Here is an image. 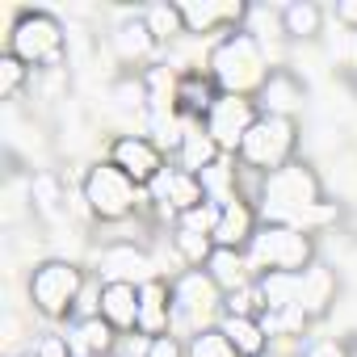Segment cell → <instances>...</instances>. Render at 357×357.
Wrapping results in <instances>:
<instances>
[{
	"mask_svg": "<svg viewBox=\"0 0 357 357\" xmlns=\"http://www.w3.org/2000/svg\"><path fill=\"white\" fill-rule=\"evenodd\" d=\"M143 357H190V353H185V344H181V336H176V332H164V336H151L147 340Z\"/></svg>",
	"mask_w": 357,
	"mask_h": 357,
	"instance_id": "obj_36",
	"label": "cell"
},
{
	"mask_svg": "<svg viewBox=\"0 0 357 357\" xmlns=\"http://www.w3.org/2000/svg\"><path fill=\"white\" fill-rule=\"evenodd\" d=\"M185 353H190V357H240V353H236V344L223 336V328H219V324H211V328L194 332V336H190V344H185Z\"/></svg>",
	"mask_w": 357,
	"mask_h": 357,
	"instance_id": "obj_32",
	"label": "cell"
},
{
	"mask_svg": "<svg viewBox=\"0 0 357 357\" xmlns=\"http://www.w3.org/2000/svg\"><path fill=\"white\" fill-rule=\"evenodd\" d=\"M68 344H72V357H109L114 344H118V332H114L109 319L89 315V319L68 324Z\"/></svg>",
	"mask_w": 357,
	"mask_h": 357,
	"instance_id": "obj_21",
	"label": "cell"
},
{
	"mask_svg": "<svg viewBox=\"0 0 357 357\" xmlns=\"http://www.w3.org/2000/svg\"><path fill=\"white\" fill-rule=\"evenodd\" d=\"M336 294H340V278H336V269H332V265L315 261L311 269H303V273H298V307L307 311V319H311V324H315V319H324V315L332 311Z\"/></svg>",
	"mask_w": 357,
	"mask_h": 357,
	"instance_id": "obj_16",
	"label": "cell"
},
{
	"mask_svg": "<svg viewBox=\"0 0 357 357\" xmlns=\"http://www.w3.org/2000/svg\"><path fill=\"white\" fill-rule=\"evenodd\" d=\"M261 211L269 215V223H290L294 215L303 211H319L328 202L324 194V181H319V172L307 164V160H290L286 168L261 176V194H257Z\"/></svg>",
	"mask_w": 357,
	"mask_h": 357,
	"instance_id": "obj_2",
	"label": "cell"
},
{
	"mask_svg": "<svg viewBox=\"0 0 357 357\" xmlns=\"http://www.w3.org/2000/svg\"><path fill=\"white\" fill-rule=\"evenodd\" d=\"M206 72L215 76V84L231 97H252L261 93L265 76H269V59H265V43L257 34H248L244 26L223 34L211 55H206Z\"/></svg>",
	"mask_w": 357,
	"mask_h": 357,
	"instance_id": "obj_1",
	"label": "cell"
},
{
	"mask_svg": "<svg viewBox=\"0 0 357 357\" xmlns=\"http://www.w3.org/2000/svg\"><path fill=\"white\" fill-rule=\"evenodd\" d=\"M38 357H72V344H68V332H43L34 340Z\"/></svg>",
	"mask_w": 357,
	"mask_h": 357,
	"instance_id": "obj_37",
	"label": "cell"
},
{
	"mask_svg": "<svg viewBox=\"0 0 357 357\" xmlns=\"http://www.w3.org/2000/svg\"><path fill=\"white\" fill-rule=\"evenodd\" d=\"M252 282H257V290H261L265 311L298 307V273H257Z\"/></svg>",
	"mask_w": 357,
	"mask_h": 357,
	"instance_id": "obj_28",
	"label": "cell"
},
{
	"mask_svg": "<svg viewBox=\"0 0 357 357\" xmlns=\"http://www.w3.org/2000/svg\"><path fill=\"white\" fill-rule=\"evenodd\" d=\"M257 357H273V353H269V349H265V353H257Z\"/></svg>",
	"mask_w": 357,
	"mask_h": 357,
	"instance_id": "obj_41",
	"label": "cell"
},
{
	"mask_svg": "<svg viewBox=\"0 0 357 357\" xmlns=\"http://www.w3.org/2000/svg\"><path fill=\"white\" fill-rule=\"evenodd\" d=\"M109 97L122 114H143L147 109V80L143 72H122L114 84H109Z\"/></svg>",
	"mask_w": 357,
	"mask_h": 357,
	"instance_id": "obj_31",
	"label": "cell"
},
{
	"mask_svg": "<svg viewBox=\"0 0 357 357\" xmlns=\"http://www.w3.org/2000/svg\"><path fill=\"white\" fill-rule=\"evenodd\" d=\"M109 164L122 168L139 190L155 185L160 172L168 168V164H164V147H160L151 135H118V139L109 143Z\"/></svg>",
	"mask_w": 357,
	"mask_h": 357,
	"instance_id": "obj_9",
	"label": "cell"
},
{
	"mask_svg": "<svg viewBox=\"0 0 357 357\" xmlns=\"http://www.w3.org/2000/svg\"><path fill=\"white\" fill-rule=\"evenodd\" d=\"M215 164H223V147L211 139V130H206L202 122H190L181 135H176V168L202 176V172H211Z\"/></svg>",
	"mask_w": 357,
	"mask_h": 357,
	"instance_id": "obj_18",
	"label": "cell"
},
{
	"mask_svg": "<svg viewBox=\"0 0 357 357\" xmlns=\"http://www.w3.org/2000/svg\"><path fill=\"white\" fill-rule=\"evenodd\" d=\"M307 101V80L294 68H269L261 93H257V109L273 114V118H294Z\"/></svg>",
	"mask_w": 357,
	"mask_h": 357,
	"instance_id": "obj_13",
	"label": "cell"
},
{
	"mask_svg": "<svg viewBox=\"0 0 357 357\" xmlns=\"http://www.w3.org/2000/svg\"><path fill=\"white\" fill-rule=\"evenodd\" d=\"M215 223H219V202H202V206L172 219V227H190V231H202V236H215Z\"/></svg>",
	"mask_w": 357,
	"mask_h": 357,
	"instance_id": "obj_35",
	"label": "cell"
},
{
	"mask_svg": "<svg viewBox=\"0 0 357 357\" xmlns=\"http://www.w3.org/2000/svg\"><path fill=\"white\" fill-rule=\"evenodd\" d=\"M22 63L30 68H63L68 59V34H63V22L47 9H22L9 26V47Z\"/></svg>",
	"mask_w": 357,
	"mask_h": 357,
	"instance_id": "obj_4",
	"label": "cell"
},
{
	"mask_svg": "<svg viewBox=\"0 0 357 357\" xmlns=\"http://www.w3.org/2000/svg\"><path fill=\"white\" fill-rule=\"evenodd\" d=\"M257 118H261V109H257L252 97H231V93H223V97L211 105V114L202 118V126L211 130V139H215L223 151H240V143H244V135L252 130Z\"/></svg>",
	"mask_w": 357,
	"mask_h": 357,
	"instance_id": "obj_10",
	"label": "cell"
},
{
	"mask_svg": "<svg viewBox=\"0 0 357 357\" xmlns=\"http://www.w3.org/2000/svg\"><path fill=\"white\" fill-rule=\"evenodd\" d=\"M151 194H155V202H160L164 211H172V219L185 215V211H194V206H202V202H211L202 176H194V172H185V168H164L160 181L151 185Z\"/></svg>",
	"mask_w": 357,
	"mask_h": 357,
	"instance_id": "obj_14",
	"label": "cell"
},
{
	"mask_svg": "<svg viewBox=\"0 0 357 357\" xmlns=\"http://www.w3.org/2000/svg\"><path fill=\"white\" fill-rule=\"evenodd\" d=\"M298 357H303V353H298Z\"/></svg>",
	"mask_w": 357,
	"mask_h": 357,
	"instance_id": "obj_43",
	"label": "cell"
},
{
	"mask_svg": "<svg viewBox=\"0 0 357 357\" xmlns=\"http://www.w3.org/2000/svg\"><path fill=\"white\" fill-rule=\"evenodd\" d=\"M261 328L269 340H298L311 328V319L303 307H282V311H261Z\"/></svg>",
	"mask_w": 357,
	"mask_h": 357,
	"instance_id": "obj_29",
	"label": "cell"
},
{
	"mask_svg": "<svg viewBox=\"0 0 357 357\" xmlns=\"http://www.w3.org/2000/svg\"><path fill=\"white\" fill-rule=\"evenodd\" d=\"M109 357H114V353H109Z\"/></svg>",
	"mask_w": 357,
	"mask_h": 357,
	"instance_id": "obj_42",
	"label": "cell"
},
{
	"mask_svg": "<svg viewBox=\"0 0 357 357\" xmlns=\"http://www.w3.org/2000/svg\"><path fill=\"white\" fill-rule=\"evenodd\" d=\"M168 236H172L176 257H181L190 269H202L211 261V252H215V236H202V231H190V227H172Z\"/></svg>",
	"mask_w": 357,
	"mask_h": 357,
	"instance_id": "obj_30",
	"label": "cell"
},
{
	"mask_svg": "<svg viewBox=\"0 0 357 357\" xmlns=\"http://www.w3.org/2000/svg\"><path fill=\"white\" fill-rule=\"evenodd\" d=\"M219 97H223V89L215 84V76H211V72L190 68V72L176 76V114H185V118L202 122Z\"/></svg>",
	"mask_w": 357,
	"mask_h": 357,
	"instance_id": "obj_19",
	"label": "cell"
},
{
	"mask_svg": "<svg viewBox=\"0 0 357 357\" xmlns=\"http://www.w3.org/2000/svg\"><path fill=\"white\" fill-rule=\"evenodd\" d=\"M80 194H84V206H89V215L97 223H122L139 206V185L130 181L122 168H114L109 160H101V164H93L84 172Z\"/></svg>",
	"mask_w": 357,
	"mask_h": 357,
	"instance_id": "obj_7",
	"label": "cell"
},
{
	"mask_svg": "<svg viewBox=\"0 0 357 357\" xmlns=\"http://www.w3.org/2000/svg\"><path fill=\"white\" fill-rule=\"evenodd\" d=\"M101 319H109L114 332H139V286L101 282Z\"/></svg>",
	"mask_w": 357,
	"mask_h": 357,
	"instance_id": "obj_20",
	"label": "cell"
},
{
	"mask_svg": "<svg viewBox=\"0 0 357 357\" xmlns=\"http://www.w3.org/2000/svg\"><path fill=\"white\" fill-rule=\"evenodd\" d=\"M17 357H38V349H26V353H17Z\"/></svg>",
	"mask_w": 357,
	"mask_h": 357,
	"instance_id": "obj_40",
	"label": "cell"
},
{
	"mask_svg": "<svg viewBox=\"0 0 357 357\" xmlns=\"http://www.w3.org/2000/svg\"><path fill=\"white\" fill-rule=\"evenodd\" d=\"M63 202H68V194H63L59 176L55 172H34V181H30V206H34V215L59 219L63 215Z\"/></svg>",
	"mask_w": 357,
	"mask_h": 357,
	"instance_id": "obj_27",
	"label": "cell"
},
{
	"mask_svg": "<svg viewBox=\"0 0 357 357\" xmlns=\"http://www.w3.org/2000/svg\"><path fill=\"white\" fill-rule=\"evenodd\" d=\"M261 311H265V303H261L257 282H248V286L223 294V315H236V319H261Z\"/></svg>",
	"mask_w": 357,
	"mask_h": 357,
	"instance_id": "obj_34",
	"label": "cell"
},
{
	"mask_svg": "<svg viewBox=\"0 0 357 357\" xmlns=\"http://www.w3.org/2000/svg\"><path fill=\"white\" fill-rule=\"evenodd\" d=\"M252 273H303L315 265V236L298 223H261L248 244Z\"/></svg>",
	"mask_w": 357,
	"mask_h": 357,
	"instance_id": "obj_3",
	"label": "cell"
},
{
	"mask_svg": "<svg viewBox=\"0 0 357 357\" xmlns=\"http://www.w3.org/2000/svg\"><path fill=\"white\" fill-rule=\"evenodd\" d=\"M303 357H349V353H344V344H336V340H311V344L303 349Z\"/></svg>",
	"mask_w": 357,
	"mask_h": 357,
	"instance_id": "obj_38",
	"label": "cell"
},
{
	"mask_svg": "<svg viewBox=\"0 0 357 357\" xmlns=\"http://www.w3.org/2000/svg\"><path fill=\"white\" fill-rule=\"evenodd\" d=\"M143 22H147V30L155 34L160 47L185 34V17H181V5H176V0H155V5H147L143 9Z\"/></svg>",
	"mask_w": 357,
	"mask_h": 357,
	"instance_id": "obj_26",
	"label": "cell"
},
{
	"mask_svg": "<svg viewBox=\"0 0 357 357\" xmlns=\"http://www.w3.org/2000/svg\"><path fill=\"white\" fill-rule=\"evenodd\" d=\"M139 332L147 340L172 332V282L160 273L139 286Z\"/></svg>",
	"mask_w": 357,
	"mask_h": 357,
	"instance_id": "obj_17",
	"label": "cell"
},
{
	"mask_svg": "<svg viewBox=\"0 0 357 357\" xmlns=\"http://www.w3.org/2000/svg\"><path fill=\"white\" fill-rule=\"evenodd\" d=\"M219 328H223V336L236 344V353H240V357H257V353H265V349H269V336H265L261 319H236V315H219Z\"/></svg>",
	"mask_w": 357,
	"mask_h": 357,
	"instance_id": "obj_25",
	"label": "cell"
},
{
	"mask_svg": "<svg viewBox=\"0 0 357 357\" xmlns=\"http://www.w3.org/2000/svg\"><path fill=\"white\" fill-rule=\"evenodd\" d=\"M206 315H223V290L211 282L206 269H185L181 278H172V328L202 332L211 328Z\"/></svg>",
	"mask_w": 357,
	"mask_h": 357,
	"instance_id": "obj_8",
	"label": "cell"
},
{
	"mask_svg": "<svg viewBox=\"0 0 357 357\" xmlns=\"http://www.w3.org/2000/svg\"><path fill=\"white\" fill-rule=\"evenodd\" d=\"M206 273H211V282L223 290V294H231V290H240V286H248L257 273H252V265H248V252H240V248H219L215 244V252H211V261L202 265Z\"/></svg>",
	"mask_w": 357,
	"mask_h": 357,
	"instance_id": "obj_23",
	"label": "cell"
},
{
	"mask_svg": "<svg viewBox=\"0 0 357 357\" xmlns=\"http://www.w3.org/2000/svg\"><path fill=\"white\" fill-rule=\"evenodd\" d=\"M319 34H324V9L315 0H290V5H282V38L311 43Z\"/></svg>",
	"mask_w": 357,
	"mask_h": 357,
	"instance_id": "obj_24",
	"label": "cell"
},
{
	"mask_svg": "<svg viewBox=\"0 0 357 357\" xmlns=\"http://www.w3.org/2000/svg\"><path fill=\"white\" fill-rule=\"evenodd\" d=\"M30 63H22L13 51H0V101H13L30 84Z\"/></svg>",
	"mask_w": 357,
	"mask_h": 357,
	"instance_id": "obj_33",
	"label": "cell"
},
{
	"mask_svg": "<svg viewBox=\"0 0 357 357\" xmlns=\"http://www.w3.org/2000/svg\"><path fill=\"white\" fill-rule=\"evenodd\" d=\"M336 22L340 26H349V30H357V0H336Z\"/></svg>",
	"mask_w": 357,
	"mask_h": 357,
	"instance_id": "obj_39",
	"label": "cell"
},
{
	"mask_svg": "<svg viewBox=\"0 0 357 357\" xmlns=\"http://www.w3.org/2000/svg\"><path fill=\"white\" fill-rule=\"evenodd\" d=\"M151 269H155L151 252L143 244H135V240H114L97 257V278L101 282H135V286H143L147 278H155Z\"/></svg>",
	"mask_w": 357,
	"mask_h": 357,
	"instance_id": "obj_11",
	"label": "cell"
},
{
	"mask_svg": "<svg viewBox=\"0 0 357 357\" xmlns=\"http://www.w3.org/2000/svg\"><path fill=\"white\" fill-rule=\"evenodd\" d=\"M109 47H114V55L122 59V63H143V59H151L155 55V34L147 30V22H143V13H135V17H122L118 26H114V34H109Z\"/></svg>",
	"mask_w": 357,
	"mask_h": 357,
	"instance_id": "obj_22",
	"label": "cell"
},
{
	"mask_svg": "<svg viewBox=\"0 0 357 357\" xmlns=\"http://www.w3.org/2000/svg\"><path fill=\"white\" fill-rule=\"evenodd\" d=\"M181 17L185 34H231L244 26L248 5H240V0H185Z\"/></svg>",
	"mask_w": 357,
	"mask_h": 357,
	"instance_id": "obj_12",
	"label": "cell"
},
{
	"mask_svg": "<svg viewBox=\"0 0 357 357\" xmlns=\"http://www.w3.org/2000/svg\"><path fill=\"white\" fill-rule=\"evenodd\" d=\"M298 151V122L294 118H273V114H261L252 122V130L244 135L236 160L240 168L257 172V176H269L278 168H286Z\"/></svg>",
	"mask_w": 357,
	"mask_h": 357,
	"instance_id": "obj_5",
	"label": "cell"
},
{
	"mask_svg": "<svg viewBox=\"0 0 357 357\" xmlns=\"http://www.w3.org/2000/svg\"><path fill=\"white\" fill-rule=\"evenodd\" d=\"M261 211L252 206V202H244V198H231V202H223L219 206V223H215V244L219 248H240V252H248V244H252V236L261 231Z\"/></svg>",
	"mask_w": 357,
	"mask_h": 357,
	"instance_id": "obj_15",
	"label": "cell"
},
{
	"mask_svg": "<svg viewBox=\"0 0 357 357\" xmlns=\"http://www.w3.org/2000/svg\"><path fill=\"white\" fill-rule=\"evenodd\" d=\"M89 273L76 265V261H63V257H51L43 265H34L30 273V303L38 315L47 319H72L76 315V303H80V290H84Z\"/></svg>",
	"mask_w": 357,
	"mask_h": 357,
	"instance_id": "obj_6",
	"label": "cell"
}]
</instances>
